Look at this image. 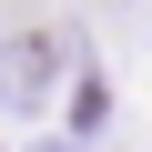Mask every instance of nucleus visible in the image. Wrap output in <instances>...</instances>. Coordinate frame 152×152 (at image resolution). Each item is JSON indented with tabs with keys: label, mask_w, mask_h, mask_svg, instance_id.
Returning a JSON list of instances; mask_svg holds the SVG:
<instances>
[{
	"label": "nucleus",
	"mask_w": 152,
	"mask_h": 152,
	"mask_svg": "<svg viewBox=\"0 0 152 152\" xmlns=\"http://www.w3.org/2000/svg\"><path fill=\"white\" fill-rule=\"evenodd\" d=\"M61 31L51 20H10L0 31V102L10 112H51V91H61Z\"/></svg>",
	"instance_id": "f257e3e1"
}]
</instances>
